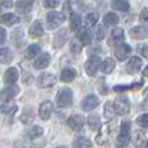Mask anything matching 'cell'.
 Listing matches in <instances>:
<instances>
[{
    "instance_id": "cell-8",
    "label": "cell",
    "mask_w": 148,
    "mask_h": 148,
    "mask_svg": "<svg viewBox=\"0 0 148 148\" xmlns=\"http://www.w3.org/2000/svg\"><path fill=\"white\" fill-rule=\"evenodd\" d=\"M100 104V100H98L97 96H94V94H89V96H86L81 102V108L85 112H90V110L96 109Z\"/></svg>"
},
{
    "instance_id": "cell-27",
    "label": "cell",
    "mask_w": 148,
    "mask_h": 148,
    "mask_svg": "<svg viewBox=\"0 0 148 148\" xmlns=\"http://www.w3.org/2000/svg\"><path fill=\"white\" fill-rule=\"evenodd\" d=\"M98 22V14L97 12H89L88 15L84 18V23H85V27L86 28H90V27H94Z\"/></svg>"
},
{
    "instance_id": "cell-29",
    "label": "cell",
    "mask_w": 148,
    "mask_h": 148,
    "mask_svg": "<svg viewBox=\"0 0 148 148\" xmlns=\"http://www.w3.org/2000/svg\"><path fill=\"white\" fill-rule=\"evenodd\" d=\"M114 116H116V112H114V108H113V102L106 101L105 106H104V117H105V120L110 121L114 119Z\"/></svg>"
},
{
    "instance_id": "cell-1",
    "label": "cell",
    "mask_w": 148,
    "mask_h": 148,
    "mask_svg": "<svg viewBox=\"0 0 148 148\" xmlns=\"http://www.w3.org/2000/svg\"><path fill=\"white\" fill-rule=\"evenodd\" d=\"M129 139H131V123L129 121H123L120 125V132L117 136V147L124 148L128 145Z\"/></svg>"
},
{
    "instance_id": "cell-13",
    "label": "cell",
    "mask_w": 148,
    "mask_h": 148,
    "mask_svg": "<svg viewBox=\"0 0 148 148\" xmlns=\"http://www.w3.org/2000/svg\"><path fill=\"white\" fill-rule=\"evenodd\" d=\"M49 65H50V54L49 53H40V55L34 61V67L36 70H43Z\"/></svg>"
},
{
    "instance_id": "cell-24",
    "label": "cell",
    "mask_w": 148,
    "mask_h": 148,
    "mask_svg": "<svg viewBox=\"0 0 148 148\" xmlns=\"http://www.w3.org/2000/svg\"><path fill=\"white\" fill-rule=\"evenodd\" d=\"M14 59V53L10 49H0V65H5L10 63Z\"/></svg>"
},
{
    "instance_id": "cell-10",
    "label": "cell",
    "mask_w": 148,
    "mask_h": 148,
    "mask_svg": "<svg viewBox=\"0 0 148 148\" xmlns=\"http://www.w3.org/2000/svg\"><path fill=\"white\" fill-rule=\"evenodd\" d=\"M19 78V71L16 67H10L8 70L4 71L3 75V81L7 84V85H15V82L18 81Z\"/></svg>"
},
{
    "instance_id": "cell-7",
    "label": "cell",
    "mask_w": 148,
    "mask_h": 148,
    "mask_svg": "<svg viewBox=\"0 0 148 148\" xmlns=\"http://www.w3.org/2000/svg\"><path fill=\"white\" fill-rule=\"evenodd\" d=\"M100 65H101V59L98 57H90L85 63V71L89 77H94L97 70L100 69Z\"/></svg>"
},
{
    "instance_id": "cell-45",
    "label": "cell",
    "mask_w": 148,
    "mask_h": 148,
    "mask_svg": "<svg viewBox=\"0 0 148 148\" xmlns=\"http://www.w3.org/2000/svg\"><path fill=\"white\" fill-rule=\"evenodd\" d=\"M141 53H143V57H147V45H143V46H141Z\"/></svg>"
},
{
    "instance_id": "cell-4",
    "label": "cell",
    "mask_w": 148,
    "mask_h": 148,
    "mask_svg": "<svg viewBox=\"0 0 148 148\" xmlns=\"http://www.w3.org/2000/svg\"><path fill=\"white\" fill-rule=\"evenodd\" d=\"M66 20L65 15L62 12H58V11H51L47 14L46 16V23H47V28L50 30H54V28H58L61 24Z\"/></svg>"
},
{
    "instance_id": "cell-43",
    "label": "cell",
    "mask_w": 148,
    "mask_h": 148,
    "mask_svg": "<svg viewBox=\"0 0 148 148\" xmlns=\"http://www.w3.org/2000/svg\"><path fill=\"white\" fill-rule=\"evenodd\" d=\"M5 40H7V32H5V30H4V28L0 27V46H1V45H4V43H5Z\"/></svg>"
},
{
    "instance_id": "cell-14",
    "label": "cell",
    "mask_w": 148,
    "mask_h": 148,
    "mask_svg": "<svg viewBox=\"0 0 148 148\" xmlns=\"http://www.w3.org/2000/svg\"><path fill=\"white\" fill-rule=\"evenodd\" d=\"M53 113V102L51 101H43L39 106V116L42 120H49Z\"/></svg>"
},
{
    "instance_id": "cell-33",
    "label": "cell",
    "mask_w": 148,
    "mask_h": 148,
    "mask_svg": "<svg viewBox=\"0 0 148 148\" xmlns=\"http://www.w3.org/2000/svg\"><path fill=\"white\" fill-rule=\"evenodd\" d=\"M42 135H43V128L39 127V125H32L31 128L27 131L28 139H36V137H40Z\"/></svg>"
},
{
    "instance_id": "cell-37",
    "label": "cell",
    "mask_w": 148,
    "mask_h": 148,
    "mask_svg": "<svg viewBox=\"0 0 148 148\" xmlns=\"http://www.w3.org/2000/svg\"><path fill=\"white\" fill-rule=\"evenodd\" d=\"M96 141H97V144H105L106 141H108V132L101 129L100 132H98V136L96 137Z\"/></svg>"
},
{
    "instance_id": "cell-32",
    "label": "cell",
    "mask_w": 148,
    "mask_h": 148,
    "mask_svg": "<svg viewBox=\"0 0 148 148\" xmlns=\"http://www.w3.org/2000/svg\"><path fill=\"white\" fill-rule=\"evenodd\" d=\"M119 23V16L114 12H108L104 16V26H116Z\"/></svg>"
},
{
    "instance_id": "cell-22",
    "label": "cell",
    "mask_w": 148,
    "mask_h": 148,
    "mask_svg": "<svg viewBox=\"0 0 148 148\" xmlns=\"http://www.w3.org/2000/svg\"><path fill=\"white\" fill-rule=\"evenodd\" d=\"M30 35L32 38H40L43 35V26L39 20H35L34 23L30 26Z\"/></svg>"
},
{
    "instance_id": "cell-2",
    "label": "cell",
    "mask_w": 148,
    "mask_h": 148,
    "mask_svg": "<svg viewBox=\"0 0 148 148\" xmlns=\"http://www.w3.org/2000/svg\"><path fill=\"white\" fill-rule=\"evenodd\" d=\"M55 100L59 108H69L73 105V92L69 88H63L58 92Z\"/></svg>"
},
{
    "instance_id": "cell-36",
    "label": "cell",
    "mask_w": 148,
    "mask_h": 148,
    "mask_svg": "<svg viewBox=\"0 0 148 148\" xmlns=\"http://www.w3.org/2000/svg\"><path fill=\"white\" fill-rule=\"evenodd\" d=\"M70 50H71V53H74V54H78V53H81L82 45L79 43V40H78L77 38L73 39V40L70 42Z\"/></svg>"
},
{
    "instance_id": "cell-31",
    "label": "cell",
    "mask_w": 148,
    "mask_h": 148,
    "mask_svg": "<svg viewBox=\"0 0 148 148\" xmlns=\"http://www.w3.org/2000/svg\"><path fill=\"white\" fill-rule=\"evenodd\" d=\"M145 140H147V136H145L144 131H136L135 133V139H133V143L137 148H143L145 145Z\"/></svg>"
},
{
    "instance_id": "cell-26",
    "label": "cell",
    "mask_w": 148,
    "mask_h": 148,
    "mask_svg": "<svg viewBox=\"0 0 148 148\" xmlns=\"http://www.w3.org/2000/svg\"><path fill=\"white\" fill-rule=\"evenodd\" d=\"M92 147H93V143L88 137L79 136L73 141V148H92Z\"/></svg>"
},
{
    "instance_id": "cell-41",
    "label": "cell",
    "mask_w": 148,
    "mask_h": 148,
    "mask_svg": "<svg viewBox=\"0 0 148 148\" xmlns=\"http://www.w3.org/2000/svg\"><path fill=\"white\" fill-rule=\"evenodd\" d=\"M0 112H3V113H5V114H12V113H15L16 112V106L15 105H3L1 108H0Z\"/></svg>"
},
{
    "instance_id": "cell-39",
    "label": "cell",
    "mask_w": 148,
    "mask_h": 148,
    "mask_svg": "<svg viewBox=\"0 0 148 148\" xmlns=\"http://www.w3.org/2000/svg\"><path fill=\"white\" fill-rule=\"evenodd\" d=\"M136 123L140 125L141 128H147V127H148V114H147V113H143L141 116L137 117Z\"/></svg>"
},
{
    "instance_id": "cell-46",
    "label": "cell",
    "mask_w": 148,
    "mask_h": 148,
    "mask_svg": "<svg viewBox=\"0 0 148 148\" xmlns=\"http://www.w3.org/2000/svg\"><path fill=\"white\" fill-rule=\"evenodd\" d=\"M55 148H67V147H65V145H59V147H55Z\"/></svg>"
},
{
    "instance_id": "cell-44",
    "label": "cell",
    "mask_w": 148,
    "mask_h": 148,
    "mask_svg": "<svg viewBox=\"0 0 148 148\" xmlns=\"http://www.w3.org/2000/svg\"><path fill=\"white\" fill-rule=\"evenodd\" d=\"M140 20L141 22H147L148 20V10L147 8H143V11L140 14Z\"/></svg>"
},
{
    "instance_id": "cell-5",
    "label": "cell",
    "mask_w": 148,
    "mask_h": 148,
    "mask_svg": "<svg viewBox=\"0 0 148 148\" xmlns=\"http://www.w3.org/2000/svg\"><path fill=\"white\" fill-rule=\"evenodd\" d=\"M20 92L19 86L16 85H8L7 88H4L0 92V101L1 102H10L12 98H15L18 96V93Z\"/></svg>"
},
{
    "instance_id": "cell-3",
    "label": "cell",
    "mask_w": 148,
    "mask_h": 148,
    "mask_svg": "<svg viewBox=\"0 0 148 148\" xmlns=\"http://www.w3.org/2000/svg\"><path fill=\"white\" fill-rule=\"evenodd\" d=\"M113 108H114V112L120 116H124V114H128L131 112V101L129 98H127L125 96H120L117 97L113 102Z\"/></svg>"
},
{
    "instance_id": "cell-12",
    "label": "cell",
    "mask_w": 148,
    "mask_h": 148,
    "mask_svg": "<svg viewBox=\"0 0 148 148\" xmlns=\"http://www.w3.org/2000/svg\"><path fill=\"white\" fill-rule=\"evenodd\" d=\"M131 51H132L131 46L127 45V43H123V45H120V46H117L114 49V55H116L117 61H125L127 57L131 54Z\"/></svg>"
},
{
    "instance_id": "cell-15",
    "label": "cell",
    "mask_w": 148,
    "mask_h": 148,
    "mask_svg": "<svg viewBox=\"0 0 148 148\" xmlns=\"http://www.w3.org/2000/svg\"><path fill=\"white\" fill-rule=\"evenodd\" d=\"M35 120V110L32 106H27V108H24L20 113V121L23 123V124H31L32 121Z\"/></svg>"
},
{
    "instance_id": "cell-21",
    "label": "cell",
    "mask_w": 148,
    "mask_h": 148,
    "mask_svg": "<svg viewBox=\"0 0 148 148\" xmlns=\"http://www.w3.org/2000/svg\"><path fill=\"white\" fill-rule=\"evenodd\" d=\"M100 67H101V71L104 74H110L114 70V67H116V62H114L112 58H105L101 62Z\"/></svg>"
},
{
    "instance_id": "cell-19",
    "label": "cell",
    "mask_w": 148,
    "mask_h": 148,
    "mask_svg": "<svg viewBox=\"0 0 148 148\" xmlns=\"http://www.w3.org/2000/svg\"><path fill=\"white\" fill-rule=\"evenodd\" d=\"M19 22V18L15 15V14H11V12H7V14H3L0 15V23L5 24V26H14Z\"/></svg>"
},
{
    "instance_id": "cell-20",
    "label": "cell",
    "mask_w": 148,
    "mask_h": 148,
    "mask_svg": "<svg viewBox=\"0 0 148 148\" xmlns=\"http://www.w3.org/2000/svg\"><path fill=\"white\" fill-rule=\"evenodd\" d=\"M75 77H77V71L74 70V69H71V67H66V69H63L61 71V81L62 82H67L69 84Z\"/></svg>"
},
{
    "instance_id": "cell-40",
    "label": "cell",
    "mask_w": 148,
    "mask_h": 148,
    "mask_svg": "<svg viewBox=\"0 0 148 148\" xmlns=\"http://www.w3.org/2000/svg\"><path fill=\"white\" fill-rule=\"evenodd\" d=\"M61 1L62 0H43V4L46 8H55L61 4Z\"/></svg>"
},
{
    "instance_id": "cell-23",
    "label": "cell",
    "mask_w": 148,
    "mask_h": 148,
    "mask_svg": "<svg viewBox=\"0 0 148 148\" xmlns=\"http://www.w3.org/2000/svg\"><path fill=\"white\" fill-rule=\"evenodd\" d=\"M110 7L113 10H117V11L127 12L129 10V1L128 0H112L110 1Z\"/></svg>"
},
{
    "instance_id": "cell-6",
    "label": "cell",
    "mask_w": 148,
    "mask_h": 148,
    "mask_svg": "<svg viewBox=\"0 0 148 148\" xmlns=\"http://www.w3.org/2000/svg\"><path fill=\"white\" fill-rule=\"evenodd\" d=\"M57 81L54 74H50V73H42L36 78V85L38 88H42V89H46V88H50L53 86Z\"/></svg>"
},
{
    "instance_id": "cell-16",
    "label": "cell",
    "mask_w": 148,
    "mask_h": 148,
    "mask_svg": "<svg viewBox=\"0 0 148 148\" xmlns=\"http://www.w3.org/2000/svg\"><path fill=\"white\" fill-rule=\"evenodd\" d=\"M141 66H143V59L139 58V57H132L127 63V71L131 74L137 73Z\"/></svg>"
},
{
    "instance_id": "cell-35",
    "label": "cell",
    "mask_w": 148,
    "mask_h": 148,
    "mask_svg": "<svg viewBox=\"0 0 148 148\" xmlns=\"http://www.w3.org/2000/svg\"><path fill=\"white\" fill-rule=\"evenodd\" d=\"M110 38H112V40H110V43L113 42H121L123 39H124V31L121 30V28H113L112 34H110Z\"/></svg>"
},
{
    "instance_id": "cell-17",
    "label": "cell",
    "mask_w": 148,
    "mask_h": 148,
    "mask_svg": "<svg viewBox=\"0 0 148 148\" xmlns=\"http://www.w3.org/2000/svg\"><path fill=\"white\" fill-rule=\"evenodd\" d=\"M66 39H67V31L65 28H61V30L54 35L53 45H54L55 49H59V47H62L63 45L66 43Z\"/></svg>"
},
{
    "instance_id": "cell-11",
    "label": "cell",
    "mask_w": 148,
    "mask_h": 148,
    "mask_svg": "<svg viewBox=\"0 0 148 148\" xmlns=\"http://www.w3.org/2000/svg\"><path fill=\"white\" fill-rule=\"evenodd\" d=\"M148 35V30L144 26H135L131 28L129 31V36L135 40H140V39H145Z\"/></svg>"
},
{
    "instance_id": "cell-9",
    "label": "cell",
    "mask_w": 148,
    "mask_h": 148,
    "mask_svg": "<svg viewBox=\"0 0 148 148\" xmlns=\"http://www.w3.org/2000/svg\"><path fill=\"white\" fill-rule=\"evenodd\" d=\"M67 125L73 131H81L84 128V117L81 114H73L67 119Z\"/></svg>"
},
{
    "instance_id": "cell-34",
    "label": "cell",
    "mask_w": 148,
    "mask_h": 148,
    "mask_svg": "<svg viewBox=\"0 0 148 148\" xmlns=\"http://www.w3.org/2000/svg\"><path fill=\"white\" fill-rule=\"evenodd\" d=\"M82 19L78 14H71L70 15V30L71 31H77L78 28L81 27Z\"/></svg>"
},
{
    "instance_id": "cell-30",
    "label": "cell",
    "mask_w": 148,
    "mask_h": 148,
    "mask_svg": "<svg viewBox=\"0 0 148 148\" xmlns=\"http://www.w3.org/2000/svg\"><path fill=\"white\" fill-rule=\"evenodd\" d=\"M88 125L92 131H98L101 128V121H100V117L98 114H90L88 117Z\"/></svg>"
},
{
    "instance_id": "cell-42",
    "label": "cell",
    "mask_w": 148,
    "mask_h": 148,
    "mask_svg": "<svg viewBox=\"0 0 148 148\" xmlns=\"http://www.w3.org/2000/svg\"><path fill=\"white\" fill-rule=\"evenodd\" d=\"M12 7V0H0V11L8 10Z\"/></svg>"
},
{
    "instance_id": "cell-25",
    "label": "cell",
    "mask_w": 148,
    "mask_h": 148,
    "mask_svg": "<svg viewBox=\"0 0 148 148\" xmlns=\"http://www.w3.org/2000/svg\"><path fill=\"white\" fill-rule=\"evenodd\" d=\"M39 51H40V46H39V45H36V43L30 45V46L24 50V58H27V59L35 58L36 55L39 54Z\"/></svg>"
},
{
    "instance_id": "cell-28",
    "label": "cell",
    "mask_w": 148,
    "mask_h": 148,
    "mask_svg": "<svg viewBox=\"0 0 148 148\" xmlns=\"http://www.w3.org/2000/svg\"><path fill=\"white\" fill-rule=\"evenodd\" d=\"M32 4H34V0H18L15 4V8L19 12H27L31 10Z\"/></svg>"
},
{
    "instance_id": "cell-38",
    "label": "cell",
    "mask_w": 148,
    "mask_h": 148,
    "mask_svg": "<svg viewBox=\"0 0 148 148\" xmlns=\"http://www.w3.org/2000/svg\"><path fill=\"white\" fill-rule=\"evenodd\" d=\"M106 35V28L105 26H97L96 28V39L97 40H102Z\"/></svg>"
},
{
    "instance_id": "cell-18",
    "label": "cell",
    "mask_w": 148,
    "mask_h": 148,
    "mask_svg": "<svg viewBox=\"0 0 148 148\" xmlns=\"http://www.w3.org/2000/svg\"><path fill=\"white\" fill-rule=\"evenodd\" d=\"M77 39L79 40V43H81L82 46H88V45H90L92 40H93L92 34H90V31L88 30V28H82V30H79L78 34H77Z\"/></svg>"
}]
</instances>
